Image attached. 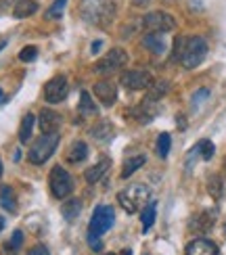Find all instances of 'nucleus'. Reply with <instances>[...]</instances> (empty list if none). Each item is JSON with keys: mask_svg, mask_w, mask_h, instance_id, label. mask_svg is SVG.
<instances>
[{"mask_svg": "<svg viewBox=\"0 0 226 255\" xmlns=\"http://www.w3.org/2000/svg\"><path fill=\"white\" fill-rule=\"evenodd\" d=\"M82 15L86 21L96 25H109L115 15L113 0H82Z\"/></svg>", "mask_w": 226, "mask_h": 255, "instance_id": "obj_1", "label": "nucleus"}, {"mask_svg": "<svg viewBox=\"0 0 226 255\" xmlns=\"http://www.w3.org/2000/svg\"><path fill=\"white\" fill-rule=\"evenodd\" d=\"M206 55H208L206 40L199 38V36L185 38V44H182V52H180V61L187 69H195L197 65H201Z\"/></svg>", "mask_w": 226, "mask_h": 255, "instance_id": "obj_2", "label": "nucleus"}, {"mask_svg": "<svg viewBox=\"0 0 226 255\" xmlns=\"http://www.w3.org/2000/svg\"><path fill=\"white\" fill-rule=\"evenodd\" d=\"M147 199H149V188L145 184H132L117 195V201H120V205L124 207V211H128V214L138 211L147 203Z\"/></svg>", "mask_w": 226, "mask_h": 255, "instance_id": "obj_3", "label": "nucleus"}, {"mask_svg": "<svg viewBox=\"0 0 226 255\" xmlns=\"http://www.w3.org/2000/svg\"><path fill=\"white\" fill-rule=\"evenodd\" d=\"M59 144V134L50 132V134H42L38 140L34 142V146L29 148V161L34 165H42L46 163V159L55 153V148Z\"/></svg>", "mask_w": 226, "mask_h": 255, "instance_id": "obj_4", "label": "nucleus"}, {"mask_svg": "<svg viewBox=\"0 0 226 255\" xmlns=\"http://www.w3.org/2000/svg\"><path fill=\"white\" fill-rule=\"evenodd\" d=\"M50 193L57 199H65L73 193V178L69 176V172L65 167L55 165L50 169Z\"/></svg>", "mask_w": 226, "mask_h": 255, "instance_id": "obj_5", "label": "nucleus"}, {"mask_svg": "<svg viewBox=\"0 0 226 255\" xmlns=\"http://www.w3.org/2000/svg\"><path fill=\"white\" fill-rule=\"evenodd\" d=\"M126 63H128L126 52L122 48H113V50L107 52V55L99 63H96L94 71L99 73V76H111V73H115V71H120L122 67H126Z\"/></svg>", "mask_w": 226, "mask_h": 255, "instance_id": "obj_6", "label": "nucleus"}, {"mask_svg": "<svg viewBox=\"0 0 226 255\" xmlns=\"http://www.w3.org/2000/svg\"><path fill=\"white\" fill-rule=\"evenodd\" d=\"M113 220H115L113 207H109V205H99V207L94 209L92 218H90L88 232H90V235L101 237V235H105V232L113 226Z\"/></svg>", "mask_w": 226, "mask_h": 255, "instance_id": "obj_7", "label": "nucleus"}, {"mask_svg": "<svg viewBox=\"0 0 226 255\" xmlns=\"http://www.w3.org/2000/svg\"><path fill=\"white\" fill-rule=\"evenodd\" d=\"M143 25H145L147 31H151V34H164V31H170V29L176 27V21L172 15L155 10V13H149L143 19Z\"/></svg>", "mask_w": 226, "mask_h": 255, "instance_id": "obj_8", "label": "nucleus"}, {"mask_svg": "<svg viewBox=\"0 0 226 255\" xmlns=\"http://www.w3.org/2000/svg\"><path fill=\"white\" fill-rule=\"evenodd\" d=\"M120 82L128 90H145L153 86V76L143 69H132V71H124Z\"/></svg>", "mask_w": 226, "mask_h": 255, "instance_id": "obj_9", "label": "nucleus"}, {"mask_svg": "<svg viewBox=\"0 0 226 255\" xmlns=\"http://www.w3.org/2000/svg\"><path fill=\"white\" fill-rule=\"evenodd\" d=\"M67 97V80L65 76H55L52 80H48L46 88H44V99L50 105L63 103V99Z\"/></svg>", "mask_w": 226, "mask_h": 255, "instance_id": "obj_10", "label": "nucleus"}, {"mask_svg": "<svg viewBox=\"0 0 226 255\" xmlns=\"http://www.w3.org/2000/svg\"><path fill=\"white\" fill-rule=\"evenodd\" d=\"M94 94L105 107H111L117 99V88L111 82H99V84H94Z\"/></svg>", "mask_w": 226, "mask_h": 255, "instance_id": "obj_11", "label": "nucleus"}, {"mask_svg": "<svg viewBox=\"0 0 226 255\" xmlns=\"http://www.w3.org/2000/svg\"><path fill=\"white\" fill-rule=\"evenodd\" d=\"M40 130L44 134H50V132H57L59 126H61V115L52 109H42L40 111Z\"/></svg>", "mask_w": 226, "mask_h": 255, "instance_id": "obj_12", "label": "nucleus"}, {"mask_svg": "<svg viewBox=\"0 0 226 255\" xmlns=\"http://www.w3.org/2000/svg\"><path fill=\"white\" fill-rule=\"evenodd\" d=\"M187 255H218V247L208 239H197L187 245Z\"/></svg>", "mask_w": 226, "mask_h": 255, "instance_id": "obj_13", "label": "nucleus"}, {"mask_svg": "<svg viewBox=\"0 0 226 255\" xmlns=\"http://www.w3.org/2000/svg\"><path fill=\"white\" fill-rule=\"evenodd\" d=\"M214 222H216V214L214 211H203V214L195 216L191 222V230H197V232H208L212 226H214Z\"/></svg>", "mask_w": 226, "mask_h": 255, "instance_id": "obj_14", "label": "nucleus"}, {"mask_svg": "<svg viewBox=\"0 0 226 255\" xmlns=\"http://www.w3.org/2000/svg\"><path fill=\"white\" fill-rule=\"evenodd\" d=\"M86 157H88V144L84 140H75L67 151V163H80Z\"/></svg>", "mask_w": 226, "mask_h": 255, "instance_id": "obj_15", "label": "nucleus"}, {"mask_svg": "<svg viewBox=\"0 0 226 255\" xmlns=\"http://www.w3.org/2000/svg\"><path fill=\"white\" fill-rule=\"evenodd\" d=\"M109 165H111V161H109V159H101V161L99 163H96V165H92V167H88V169H86V180H88V182H99V180L107 174V169H109Z\"/></svg>", "mask_w": 226, "mask_h": 255, "instance_id": "obj_16", "label": "nucleus"}, {"mask_svg": "<svg viewBox=\"0 0 226 255\" xmlns=\"http://www.w3.org/2000/svg\"><path fill=\"white\" fill-rule=\"evenodd\" d=\"M36 10H38V2H36V0H17V4L13 8V17L25 19L29 15H34Z\"/></svg>", "mask_w": 226, "mask_h": 255, "instance_id": "obj_17", "label": "nucleus"}, {"mask_svg": "<svg viewBox=\"0 0 226 255\" xmlns=\"http://www.w3.org/2000/svg\"><path fill=\"white\" fill-rule=\"evenodd\" d=\"M143 44H145L151 52H155V55H161V52H166V38L161 36V34H147L145 40H143Z\"/></svg>", "mask_w": 226, "mask_h": 255, "instance_id": "obj_18", "label": "nucleus"}, {"mask_svg": "<svg viewBox=\"0 0 226 255\" xmlns=\"http://www.w3.org/2000/svg\"><path fill=\"white\" fill-rule=\"evenodd\" d=\"M80 211H82L80 199H69V201H65V203H63V207H61V214H63V218H65L67 222H73L75 218L80 216Z\"/></svg>", "mask_w": 226, "mask_h": 255, "instance_id": "obj_19", "label": "nucleus"}, {"mask_svg": "<svg viewBox=\"0 0 226 255\" xmlns=\"http://www.w3.org/2000/svg\"><path fill=\"white\" fill-rule=\"evenodd\" d=\"M34 115L31 113H27V115H23V122H21V128H19V140L21 142H29V138H31V128H34Z\"/></svg>", "mask_w": 226, "mask_h": 255, "instance_id": "obj_20", "label": "nucleus"}, {"mask_svg": "<svg viewBox=\"0 0 226 255\" xmlns=\"http://www.w3.org/2000/svg\"><path fill=\"white\" fill-rule=\"evenodd\" d=\"M80 115H99V109H96V105L92 103V99H90V94L88 92H82L80 94Z\"/></svg>", "mask_w": 226, "mask_h": 255, "instance_id": "obj_21", "label": "nucleus"}, {"mask_svg": "<svg viewBox=\"0 0 226 255\" xmlns=\"http://www.w3.org/2000/svg\"><path fill=\"white\" fill-rule=\"evenodd\" d=\"M90 134H92L94 140H107V138L113 134V128H111L109 122H99V124H96L92 130H90Z\"/></svg>", "mask_w": 226, "mask_h": 255, "instance_id": "obj_22", "label": "nucleus"}, {"mask_svg": "<svg viewBox=\"0 0 226 255\" xmlns=\"http://www.w3.org/2000/svg\"><path fill=\"white\" fill-rule=\"evenodd\" d=\"M145 165V157L143 155H136L132 159H128V161L124 163V169H122V178H130L138 167H143Z\"/></svg>", "mask_w": 226, "mask_h": 255, "instance_id": "obj_23", "label": "nucleus"}, {"mask_svg": "<svg viewBox=\"0 0 226 255\" xmlns=\"http://www.w3.org/2000/svg\"><path fill=\"white\" fill-rule=\"evenodd\" d=\"M0 205H2L6 211H15V195H13V188L10 186H2L0 188Z\"/></svg>", "mask_w": 226, "mask_h": 255, "instance_id": "obj_24", "label": "nucleus"}, {"mask_svg": "<svg viewBox=\"0 0 226 255\" xmlns=\"http://www.w3.org/2000/svg\"><path fill=\"white\" fill-rule=\"evenodd\" d=\"M155 214H157V203H155V201H151V203L145 207V211H143V230H145V232H147L151 226H153Z\"/></svg>", "mask_w": 226, "mask_h": 255, "instance_id": "obj_25", "label": "nucleus"}, {"mask_svg": "<svg viewBox=\"0 0 226 255\" xmlns=\"http://www.w3.org/2000/svg\"><path fill=\"white\" fill-rule=\"evenodd\" d=\"M170 146H172V138H170V134H159V138H157V151H159V157H168V153H170Z\"/></svg>", "mask_w": 226, "mask_h": 255, "instance_id": "obj_26", "label": "nucleus"}, {"mask_svg": "<svg viewBox=\"0 0 226 255\" xmlns=\"http://www.w3.org/2000/svg\"><path fill=\"white\" fill-rule=\"evenodd\" d=\"M195 151L201 155V159H212L214 157V142H210V140H201V142H197V146H195Z\"/></svg>", "mask_w": 226, "mask_h": 255, "instance_id": "obj_27", "label": "nucleus"}, {"mask_svg": "<svg viewBox=\"0 0 226 255\" xmlns=\"http://www.w3.org/2000/svg\"><path fill=\"white\" fill-rule=\"evenodd\" d=\"M65 4H67V0H55V2H52V6L46 10V17H50V19L63 17V8H65Z\"/></svg>", "mask_w": 226, "mask_h": 255, "instance_id": "obj_28", "label": "nucleus"}, {"mask_svg": "<svg viewBox=\"0 0 226 255\" xmlns=\"http://www.w3.org/2000/svg\"><path fill=\"white\" fill-rule=\"evenodd\" d=\"M208 188H210V195L214 199H220L222 197V180H220V176H212Z\"/></svg>", "mask_w": 226, "mask_h": 255, "instance_id": "obj_29", "label": "nucleus"}, {"mask_svg": "<svg viewBox=\"0 0 226 255\" xmlns=\"http://www.w3.org/2000/svg\"><path fill=\"white\" fill-rule=\"evenodd\" d=\"M36 57H38V48H36V46H25L23 50L19 52V59H21V61H25V63L34 61Z\"/></svg>", "mask_w": 226, "mask_h": 255, "instance_id": "obj_30", "label": "nucleus"}, {"mask_svg": "<svg viewBox=\"0 0 226 255\" xmlns=\"http://www.w3.org/2000/svg\"><path fill=\"white\" fill-rule=\"evenodd\" d=\"M21 243H23V232L15 230V232H13V239H10V243H8V247H10V249H19Z\"/></svg>", "mask_w": 226, "mask_h": 255, "instance_id": "obj_31", "label": "nucleus"}, {"mask_svg": "<svg viewBox=\"0 0 226 255\" xmlns=\"http://www.w3.org/2000/svg\"><path fill=\"white\" fill-rule=\"evenodd\" d=\"M27 255H50V251L44 247V245H36L27 251Z\"/></svg>", "mask_w": 226, "mask_h": 255, "instance_id": "obj_32", "label": "nucleus"}, {"mask_svg": "<svg viewBox=\"0 0 226 255\" xmlns=\"http://www.w3.org/2000/svg\"><path fill=\"white\" fill-rule=\"evenodd\" d=\"M88 245L94 249V251H101V241H99V237H96V235H88Z\"/></svg>", "mask_w": 226, "mask_h": 255, "instance_id": "obj_33", "label": "nucleus"}, {"mask_svg": "<svg viewBox=\"0 0 226 255\" xmlns=\"http://www.w3.org/2000/svg\"><path fill=\"white\" fill-rule=\"evenodd\" d=\"M208 94H210V90H206V88H203V90L195 92V97H193V101H195V103H201L203 99H208Z\"/></svg>", "mask_w": 226, "mask_h": 255, "instance_id": "obj_34", "label": "nucleus"}, {"mask_svg": "<svg viewBox=\"0 0 226 255\" xmlns=\"http://www.w3.org/2000/svg\"><path fill=\"white\" fill-rule=\"evenodd\" d=\"M132 2H134V6H147L151 0H132Z\"/></svg>", "mask_w": 226, "mask_h": 255, "instance_id": "obj_35", "label": "nucleus"}, {"mask_svg": "<svg viewBox=\"0 0 226 255\" xmlns=\"http://www.w3.org/2000/svg\"><path fill=\"white\" fill-rule=\"evenodd\" d=\"M2 228H4V218H0V232H2Z\"/></svg>", "mask_w": 226, "mask_h": 255, "instance_id": "obj_36", "label": "nucleus"}, {"mask_svg": "<svg viewBox=\"0 0 226 255\" xmlns=\"http://www.w3.org/2000/svg\"><path fill=\"white\" fill-rule=\"evenodd\" d=\"M4 101H6V99H4V92L0 90V103H4Z\"/></svg>", "mask_w": 226, "mask_h": 255, "instance_id": "obj_37", "label": "nucleus"}, {"mask_svg": "<svg viewBox=\"0 0 226 255\" xmlns=\"http://www.w3.org/2000/svg\"><path fill=\"white\" fill-rule=\"evenodd\" d=\"M4 46H6V40H0V50H2Z\"/></svg>", "mask_w": 226, "mask_h": 255, "instance_id": "obj_38", "label": "nucleus"}, {"mask_svg": "<svg viewBox=\"0 0 226 255\" xmlns=\"http://www.w3.org/2000/svg\"><path fill=\"white\" fill-rule=\"evenodd\" d=\"M122 255H132V251H130V249H124V251H122Z\"/></svg>", "mask_w": 226, "mask_h": 255, "instance_id": "obj_39", "label": "nucleus"}, {"mask_svg": "<svg viewBox=\"0 0 226 255\" xmlns=\"http://www.w3.org/2000/svg\"><path fill=\"white\" fill-rule=\"evenodd\" d=\"M0 178H2V159H0Z\"/></svg>", "mask_w": 226, "mask_h": 255, "instance_id": "obj_40", "label": "nucleus"}, {"mask_svg": "<svg viewBox=\"0 0 226 255\" xmlns=\"http://www.w3.org/2000/svg\"><path fill=\"white\" fill-rule=\"evenodd\" d=\"M224 235H226V224H224Z\"/></svg>", "mask_w": 226, "mask_h": 255, "instance_id": "obj_41", "label": "nucleus"}, {"mask_svg": "<svg viewBox=\"0 0 226 255\" xmlns=\"http://www.w3.org/2000/svg\"><path fill=\"white\" fill-rule=\"evenodd\" d=\"M107 255H113V253H107Z\"/></svg>", "mask_w": 226, "mask_h": 255, "instance_id": "obj_42", "label": "nucleus"}]
</instances>
